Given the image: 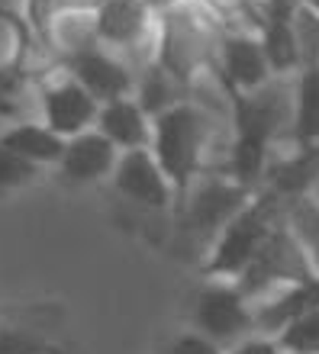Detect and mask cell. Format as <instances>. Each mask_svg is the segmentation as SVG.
Instances as JSON below:
<instances>
[{"label":"cell","mask_w":319,"mask_h":354,"mask_svg":"<svg viewBox=\"0 0 319 354\" xmlns=\"http://www.w3.org/2000/svg\"><path fill=\"white\" fill-rule=\"evenodd\" d=\"M284 229L310 252L319 242V196L316 194L287 196V203H284Z\"/></svg>","instance_id":"19"},{"label":"cell","mask_w":319,"mask_h":354,"mask_svg":"<svg viewBox=\"0 0 319 354\" xmlns=\"http://www.w3.org/2000/svg\"><path fill=\"white\" fill-rule=\"evenodd\" d=\"M293 145L319 149V71L293 77Z\"/></svg>","instance_id":"17"},{"label":"cell","mask_w":319,"mask_h":354,"mask_svg":"<svg viewBox=\"0 0 319 354\" xmlns=\"http://www.w3.org/2000/svg\"><path fill=\"white\" fill-rule=\"evenodd\" d=\"M0 142L7 145L10 151H17L23 161L36 165V168H46V165H55L65 155L68 139H62L55 129H48L42 120L36 122H17L13 129H7L0 136Z\"/></svg>","instance_id":"14"},{"label":"cell","mask_w":319,"mask_h":354,"mask_svg":"<svg viewBox=\"0 0 319 354\" xmlns=\"http://www.w3.org/2000/svg\"><path fill=\"white\" fill-rule=\"evenodd\" d=\"M0 354H58V348L39 342L26 328L0 326Z\"/></svg>","instance_id":"23"},{"label":"cell","mask_w":319,"mask_h":354,"mask_svg":"<svg viewBox=\"0 0 319 354\" xmlns=\"http://www.w3.org/2000/svg\"><path fill=\"white\" fill-rule=\"evenodd\" d=\"M23 13H26V26L33 29V36L48 39V26L58 13V0H23Z\"/></svg>","instance_id":"24"},{"label":"cell","mask_w":319,"mask_h":354,"mask_svg":"<svg viewBox=\"0 0 319 354\" xmlns=\"http://www.w3.org/2000/svg\"><path fill=\"white\" fill-rule=\"evenodd\" d=\"M136 100L142 103V110L149 113L152 120L155 116H161V113L174 110V106H181V103L190 100V87L181 81V77H174L165 65H149L142 68L139 75H136V93H132Z\"/></svg>","instance_id":"15"},{"label":"cell","mask_w":319,"mask_h":354,"mask_svg":"<svg viewBox=\"0 0 319 354\" xmlns=\"http://www.w3.org/2000/svg\"><path fill=\"white\" fill-rule=\"evenodd\" d=\"M62 68H65L68 75L75 77L91 97H97L100 106L110 100H120V97H132V93H136V71H132V65L122 55H116V52H110V48H104V46L68 58V62H62Z\"/></svg>","instance_id":"9"},{"label":"cell","mask_w":319,"mask_h":354,"mask_svg":"<svg viewBox=\"0 0 319 354\" xmlns=\"http://www.w3.org/2000/svg\"><path fill=\"white\" fill-rule=\"evenodd\" d=\"M142 3H145L155 17H165V13H171L174 7H181V0H142Z\"/></svg>","instance_id":"28"},{"label":"cell","mask_w":319,"mask_h":354,"mask_svg":"<svg viewBox=\"0 0 319 354\" xmlns=\"http://www.w3.org/2000/svg\"><path fill=\"white\" fill-rule=\"evenodd\" d=\"M277 345L287 354H319V306L293 319L291 326L277 335Z\"/></svg>","instance_id":"21"},{"label":"cell","mask_w":319,"mask_h":354,"mask_svg":"<svg viewBox=\"0 0 319 354\" xmlns=\"http://www.w3.org/2000/svg\"><path fill=\"white\" fill-rule=\"evenodd\" d=\"M190 326H194V332L210 338L223 351L258 335L252 299L235 287V280L210 277L200 287L197 299H194V309H190Z\"/></svg>","instance_id":"3"},{"label":"cell","mask_w":319,"mask_h":354,"mask_svg":"<svg viewBox=\"0 0 319 354\" xmlns=\"http://www.w3.org/2000/svg\"><path fill=\"white\" fill-rule=\"evenodd\" d=\"M39 110L48 129H55L62 139H75L87 129H97L100 103L62 68V75L46 81L39 91Z\"/></svg>","instance_id":"7"},{"label":"cell","mask_w":319,"mask_h":354,"mask_svg":"<svg viewBox=\"0 0 319 354\" xmlns=\"http://www.w3.org/2000/svg\"><path fill=\"white\" fill-rule=\"evenodd\" d=\"M300 3H307V7H313L319 13V0H300Z\"/></svg>","instance_id":"30"},{"label":"cell","mask_w":319,"mask_h":354,"mask_svg":"<svg viewBox=\"0 0 319 354\" xmlns=\"http://www.w3.org/2000/svg\"><path fill=\"white\" fill-rule=\"evenodd\" d=\"M291 26L297 52H300V71H319V13L297 0L291 13Z\"/></svg>","instance_id":"20"},{"label":"cell","mask_w":319,"mask_h":354,"mask_svg":"<svg viewBox=\"0 0 319 354\" xmlns=\"http://www.w3.org/2000/svg\"><path fill=\"white\" fill-rule=\"evenodd\" d=\"M120 155L122 151L100 129H87L81 136H75V139H68L65 155L58 161V171H62L65 180H78V184L110 180Z\"/></svg>","instance_id":"11"},{"label":"cell","mask_w":319,"mask_h":354,"mask_svg":"<svg viewBox=\"0 0 319 354\" xmlns=\"http://www.w3.org/2000/svg\"><path fill=\"white\" fill-rule=\"evenodd\" d=\"M97 129L120 151L152 149V116L142 110L136 97H120V100L104 103L100 116H97Z\"/></svg>","instance_id":"13"},{"label":"cell","mask_w":319,"mask_h":354,"mask_svg":"<svg viewBox=\"0 0 319 354\" xmlns=\"http://www.w3.org/2000/svg\"><path fill=\"white\" fill-rule=\"evenodd\" d=\"M277 354H287V351H277Z\"/></svg>","instance_id":"33"},{"label":"cell","mask_w":319,"mask_h":354,"mask_svg":"<svg viewBox=\"0 0 319 354\" xmlns=\"http://www.w3.org/2000/svg\"><path fill=\"white\" fill-rule=\"evenodd\" d=\"M39 177V168L36 165H29L17 155V151H10L3 142H0V190H13V187H26L33 184Z\"/></svg>","instance_id":"22"},{"label":"cell","mask_w":319,"mask_h":354,"mask_svg":"<svg viewBox=\"0 0 319 354\" xmlns=\"http://www.w3.org/2000/svg\"><path fill=\"white\" fill-rule=\"evenodd\" d=\"M100 46L122 55L139 75L158 62V17L142 0H104L97 7Z\"/></svg>","instance_id":"5"},{"label":"cell","mask_w":319,"mask_h":354,"mask_svg":"<svg viewBox=\"0 0 319 354\" xmlns=\"http://www.w3.org/2000/svg\"><path fill=\"white\" fill-rule=\"evenodd\" d=\"M104 0H58V10H75V13H97Z\"/></svg>","instance_id":"27"},{"label":"cell","mask_w":319,"mask_h":354,"mask_svg":"<svg viewBox=\"0 0 319 354\" xmlns=\"http://www.w3.org/2000/svg\"><path fill=\"white\" fill-rule=\"evenodd\" d=\"M310 264H313V270H316V277H319V242L310 248Z\"/></svg>","instance_id":"29"},{"label":"cell","mask_w":319,"mask_h":354,"mask_svg":"<svg viewBox=\"0 0 319 354\" xmlns=\"http://www.w3.org/2000/svg\"><path fill=\"white\" fill-rule=\"evenodd\" d=\"M307 280H316V270L310 264V252L281 223L274 229L271 239H268V245L258 252V258L235 277V287L242 290L255 306V303L274 297L277 290L297 287V283H307Z\"/></svg>","instance_id":"4"},{"label":"cell","mask_w":319,"mask_h":354,"mask_svg":"<svg viewBox=\"0 0 319 354\" xmlns=\"http://www.w3.org/2000/svg\"><path fill=\"white\" fill-rule=\"evenodd\" d=\"M168 354H226L219 345H213L210 338H203L200 332H184L171 342Z\"/></svg>","instance_id":"25"},{"label":"cell","mask_w":319,"mask_h":354,"mask_svg":"<svg viewBox=\"0 0 319 354\" xmlns=\"http://www.w3.org/2000/svg\"><path fill=\"white\" fill-rule=\"evenodd\" d=\"M219 32L223 29L197 3H181L158 17V65H165L190 87V81L216 68Z\"/></svg>","instance_id":"2"},{"label":"cell","mask_w":319,"mask_h":354,"mask_svg":"<svg viewBox=\"0 0 319 354\" xmlns=\"http://www.w3.org/2000/svg\"><path fill=\"white\" fill-rule=\"evenodd\" d=\"M197 7L223 32H252V36H258L264 26L268 0H197Z\"/></svg>","instance_id":"18"},{"label":"cell","mask_w":319,"mask_h":354,"mask_svg":"<svg viewBox=\"0 0 319 354\" xmlns=\"http://www.w3.org/2000/svg\"><path fill=\"white\" fill-rule=\"evenodd\" d=\"M313 194H316V196H319V184H316V190H313Z\"/></svg>","instance_id":"32"},{"label":"cell","mask_w":319,"mask_h":354,"mask_svg":"<svg viewBox=\"0 0 319 354\" xmlns=\"http://www.w3.org/2000/svg\"><path fill=\"white\" fill-rule=\"evenodd\" d=\"M284 203L287 196L277 190H264L255 194V200L226 225L223 232L213 239L210 248L207 274L213 280H235L248 264L258 258L274 229L284 223Z\"/></svg>","instance_id":"1"},{"label":"cell","mask_w":319,"mask_h":354,"mask_svg":"<svg viewBox=\"0 0 319 354\" xmlns=\"http://www.w3.org/2000/svg\"><path fill=\"white\" fill-rule=\"evenodd\" d=\"M181 200H184V216H188L190 229L203 239H216L245 206L252 203L255 190L239 184L229 174L210 171V174H200Z\"/></svg>","instance_id":"6"},{"label":"cell","mask_w":319,"mask_h":354,"mask_svg":"<svg viewBox=\"0 0 319 354\" xmlns=\"http://www.w3.org/2000/svg\"><path fill=\"white\" fill-rule=\"evenodd\" d=\"M216 71H219V77L233 93H255L258 87L274 81V71L268 65L262 39L252 36V32H219Z\"/></svg>","instance_id":"8"},{"label":"cell","mask_w":319,"mask_h":354,"mask_svg":"<svg viewBox=\"0 0 319 354\" xmlns=\"http://www.w3.org/2000/svg\"><path fill=\"white\" fill-rule=\"evenodd\" d=\"M181 3H197V0H181Z\"/></svg>","instance_id":"31"},{"label":"cell","mask_w":319,"mask_h":354,"mask_svg":"<svg viewBox=\"0 0 319 354\" xmlns=\"http://www.w3.org/2000/svg\"><path fill=\"white\" fill-rule=\"evenodd\" d=\"M46 46L55 52L62 62L91 52L100 46V32H97V13H75V10H58L52 26H48Z\"/></svg>","instance_id":"16"},{"label":"cell","mask_w":319,"mask_h":354,"mask_svg":"<svg viewBox=\"0 0 319 354\" xmlns=\"http://www.w3.org/2000/svg\"><path fill=\"white\" fill-rule=\"evenodd\" d=\"M277 351H281V345H277V338L255 335V338H248V342H242V345L229 348L226 354H277Z\"/></svg>","instance_id":"26"},{"label":"cell","mask_w":319,"mask_h":354,"mask_svg":"<svg viewBox=\"0 0 319 354\" xmlns=\"http://www.w3.org/2000/svg\"><path fill=\"white\" fill-rule=\"evenodd\" d=\"M110 180L126 200L149 206V209H165V206H171V200H178V190L168 180V174L161 171L152 149L122 151Z\"/></svg>","instance_id":"10"},{"label":"cell","mask_w":319,"mask_h":354,"mask_svg":"<svg viewBox=\"0 0 319 354\" xmlns=\"http://www.w3.org/2000/svg\"><path fill=\"white\" fill-rule=\"evenodd\" d=\"M297 0H268L264 7V26L258 32L262 48L268 55L274 77H297L300 75V52L293 42V26H291V13Z\"/></svg>","instance_id":"12"}]
</instances>
